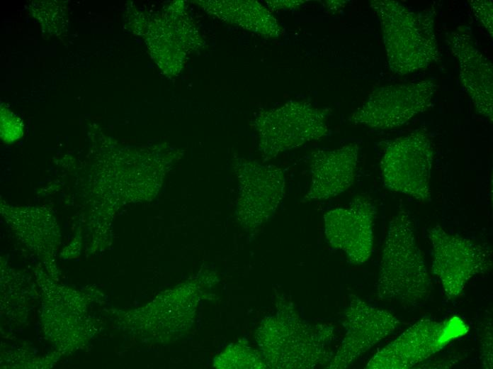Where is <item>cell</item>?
<instances>
[{
  "mask_svg": "<svg viewBox=\"0 0 493 369\" xmlns=\"http://www.w3.org/2000/svg\"><path fill=\"white\" fill-rule=\"evenodd\" d=\"M375 287L379 299L408 309L421 305L431 292V279L404 209L389 223Z\"/></svg>",
  "mask_w": 493,
  "mask_h": 369,
  "instance_id": "cell-1",
  "label": "cell"
},
{
  "mask_svg": "<svg viewBox=\"0 0 493 369\" xmlns=\"http://www.w3.org/2000/svg\"><path fill=\"white\" fill-rule=\"evenodd\" d=\"M380 22L390 70L404 75L440 60L431 11L416 12L393 0L371 1Z\"/></svg>",
  "mask_w": 493,
  "mask_h": 369,
  "instance_id": "cell-2",
  "label": "cell"
},
{
  "mask_svg": "<svg viewBox=\"0 0 493 369\" xmlns=\"http://www.w3.org/2000/svg\"><path fill=\"white\" fill-rule=\"evenodd\" d=\"M333 336V327H312L284 301L276 314L261 326L259 344L264 361L271 368H312L330 361L332 355H329L326 346Z\"/></svg>",
  "mask_w": 493,
  "mask_h": 369,
  "instance_id": "cell-3",
  "label": "cell"
},
{
  "mask_svg": "<svg viewBox=\"0 0 493 369\" xmlns=\"http://www.w3.org/2000/svg\"><path fill=\"white\" fill-rule=\"evenodd\" d=\"M329 111L302 101H290L260 113L255 120L259 148L268 158L296 148L328 133Z\"/></svg>",
  "mask_w": 493,
  "mask_h": 369,
  "instance_id": "cell-4",
  "label": "cell"
},
{
  "mask_svg": "<svg viewBox=\"0 0 493 369\" xmlns=\"http://www.w3.org/2000/svg\"><path fill=\"white\" fill-rule=\"evenodd\" d=\"M433 159L431 143L424 131L395 138L385 148L380 163L384 185L419 202L429 201Z\"/></svg>",
  "mask_w": 493,
  "mask_h": 369,
  "instance_id": "cell-5",
  "label": "cell"
},
{
  "mask_svg": "<svg viewBox=\"0 0 493 369\" xmlns=\"http://www.w3.org/2000/svg\"><path fill=\"white\" fill-rule=\"evenodd\" d=\"M468 332V326L459 316H452L443 321L421 319L377 352L367 363L366 368H411Z\"/></svg>",
  "mask_w": 493,
  "mask_h": 369,
  "instance_id": "cell-6",
  "label": "cell"
},
{
  "mask_svg": "<svg viewBox=\"0 0 493 369\" xmlns=\"http://www.w3.org/2000/svg\"><path fill=\"white\" fill-rule=\"evenodd\" d=\"M431 244V271L437 276L448 299L458 297L473 276L492 266V251L484 245L446 232L436 225L427 231Z\"/></svg>",
  "mask_w": 493,
  "mask_h": 369,
  "instance_id": "cell-7",
  "label": "cell"
},
{
  "mask_svg": "<svg viewBox=\"0 0 493 369\" xmlns=\"http://www.w3.org/2000/svg\"><path fill=\"white\" fill-rule=\"evenodd\" d=\"M437 88L432 79L379 87L351 114L349 121L375 129L397 128L429 108Z\"/></svg>",
  "mask_w": 493,
  "mask_h": 369,
  "instance_id": "cell-8",
  "label": "cell"
},
{
  "mask_svg": "<svg viewBox=\"0 0 493 369\" xmlns=\"http://www.w3.org/2000/svg\"><path fill=\"white\" fill-rule=\"evenodd\" d=\"M234 169L239 181L237 216L247 229H254L270 219L285 197L283 170L273 165L237 159Z\"/></svg>",
  "mask_w": 493,
  "mask_h": 369,
  "instance_id": "cell-9",
  "label": "cell"
},
{
  "mask_svg": "<svg viewBox=\"0 0 493 369\" xmlns=\"http://www.w3.org/2000/svg\"><path fill=\"white\" fill-rule=\"evenodd\" d=\"M399 319L387 310L350 294L344 312L345 335L329 361V368H346L377 343L394 332Z\"/></svg>",
  "mask_w": 493,
  "mask_h": 369,
  "instance_id": "cell-10",
  "label": "cell"
},
{
  "mask_svg": "<svg viewBox=\"0 0 493 369\" xmlns=\"http://www.w3.org/2000/svg\"><path fill=\"white\" fill-rule=\"evenodd\" d=\"M376 214L375 205L361 195L356 196L348 207L328 211L324 216L327 241L344 251L351 263H364L372 253Z\"/></svg>",
  "mask_w": 493,
  "mask_h": 369,
  "instance_id": "cell-11",
  "label": "cell"
},
{
  "mask_svg": "<svg viewBox=\"0 0 493 369\" xmlns=\"http://www.w3.org/2000/svg\"><path fill=\"white\" fill-rule=\"evenodd\" d=\"M358 151V145L351 143L334 150H317L312 153L311 182L303 199H328L351 187L355 180Z\"/></svg>",
  "mask_w": 493,
  "mask_h": 369,
  "instance_id": "cell-12",
  "label": "cell"
},
{
  "mask_svg": "<svg viewBox=\"0 0 493 369\" xmlns=\"http://www.w3.org/2000/svg\"><path fill=\"white\" fill-rule=\"evenodd\" d=\"M446 41L458 59L461 83L472 99L475 110L492 121V62L475 47L471 36L465 31L448 33Z\"/></svg>",
  "mask_w": 493,
  "mask_h": 369,
  "instance_id": "cell-13",
  "label": "cell"
},
{
  "mask_svg": "<svg viewBox=\"0 0 493 369\" xmlns=\"http://www.w3.org/2000/svg\"><path fill=\"white\" fill-rule=\"evenodd\" d=\"M218 18L266 38H278L283 28L277 19L256 1L223 0L196 1Z\"/></svg>",
  "mask_w": 493,
  "mask_h": 369,
  "instance_id": "cell-14",
  "label": "cell"
},
{
  "mask_svg": "<svg viewBox=\"0 0 493 369\" xmlns=\"http://www.w3.org/2000/svg\"><path fill=\"white\" fill-rule=\"evenodd\" d=\"M470 7L477 20L492 37L493 33V13L492 1L489 0H471L469 1Z\"/></svg>",
  "mask_w": 493,
  "mask_h": 369,
  "instance_id": "cell-15",
  "label": "cell"
},
{
  "mask_svg": "<svg viewBox=\"0 0 493 369\" xmlns=\"http://www.w3.org/2000/svg\"><path fill=\"white\" fill-rule=\"evenodd\" d=\"M480 353L482 366L492 368V317L485 319L480 335Z\"/></svg>",
  "mask_w": 493,
  "mask_h": 369,
  "instance_id": "cell-16",
  "label": "cell"
},
{
  "mask_svg": "<svg viewBox=\"0 0 493 369\" xmlns=\"http://www.w3.org/2000/svg\"><path fill=\"white\" fill-rule=\"evenodd\" d=\"M267 4L271 9H292L303 4V1H268Z\"/></svg>",
  "mask_w": 493,
  "mask_h": 369,
  "instance_id": "cell-17",
  "label": "cell"
}]
</instances>
